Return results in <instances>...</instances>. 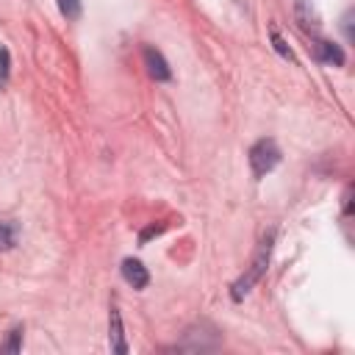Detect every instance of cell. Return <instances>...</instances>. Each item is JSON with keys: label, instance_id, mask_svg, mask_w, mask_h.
I'll use <instances>...</instances> for the list:
<instances>
[{"label": "cell", "instance_id": "obj_6", "mask_svg": "<svg viewBox=\"0 0 355 355\" xmlns=\"http://www.w3.org/2000/svg\"><path fill=\"white\" fill-rule=\"evenodd\" d=\"M108 344L114 352H128L125 333H122V316L116 308H111V313H108Z\"/></svg>", "mask_w": 355, "mask_h": 355}, {"label": "cell", "instance_id": "obj_13", "mask_svg": "<svg viewBox=\"0 0 355 355\" xmlns=\"http://www.w3.org/2000/svg\"><path fill=\"white\" fill-rule=\"evenodd\" d=\"M344 31H347V39L352 42V11L344 17Z\"/></svg>", "mask_w": 355, "mask_h": 355}, {"label": "cell", "instance_id": "obj_10", "mask_svg": "<svg viewBox=\"0 0 355 355\" xmlns=\"http://www.w3.org/2000/svg\"><path fill=\"white\" fill-rule=\"evenodd\" d=\"M58 8L67 19H78L80 17V0H58Z\"/></svg>", "mask_w": 355, "mask_h": 355}, {"label": "cell", "instance_id": "obj_4", "mask_svg": "<svg viewBox=\"0 0 355 355\" xmlns=\"http://www.w3.org/2000/svg\"><path fill=\"white\" fill-rule=\"evenodd\" d=\"M294 14H297V22H300V28H302V31H316V28H319V22H322V17H319V11H316V3H313V0H297Z\"/></svg>", "mask_w": 355, "mask_h": 355}, {"label": "cell", "instance_id": "obj_12", "mask_svg": "<svg viewBox=\"0 0 355 355\" xmlns=\"http://www.w3.org/2000/svg\"><path fill=\"white\" fill-rule=\"evenodd\" d=\"M6 78H8V50L0 47V83H6Z\"/></svg>", "mask_w": 355, "mask_h": 355}, {"label": "cell", "instance_id": "obj_2", "mask_svg": "<svg viewBox=\"0 0 355 355\" xmlns=\"http://www.w3.org/2000/svg\"><path fill=\"white\" fill-rule=\"evenodd\" d=\"M277 161H280V150H277V144L272 139H261V141L252 144V150H250V166H252V175L255 178H263L266 172H272L277 166Z\"/></svg>", "mask_w": 355, "mask_h": 355}, {"label": "cell", "instance_id": "obj_8", "mask_svg": "<svg viewBox=\"0 0 355 355\" xmlns=\"http://www.w3.org/2000/svg\"><path fill=\"white\" fill-rule=\"evenodd\" d=\"M17 241V225L0 219V250H11Z\"/></svg>", "mask_w": 355, "mask_h": 355}, {"label": "cell", "instance_id": "obj_3", "mask_svg": "<svg viewBox=\"0 0 355 355\" xmlns=\"http://www.w3.org/2000/svg\"><path fill=\"white\" fill-rule=\"evenodd\" d=\"M311 55L322 64H333V67H341L344 64V50L327 39H313L311 42Z\"/></svg>", "mask_w": 355, "mask_h": 355}, {"label": "cell", "instance_id": "obj_5", "mask_svg": "<svg viewBox=\"0 0 355 355\" xmlns=\"http://www.w3.org/2000/svg\"><path fill=\"white\" fill-rule=\"evenodd\" d=\"M144 64H147V72H150L155 80H169V78H172L169 64L164 61V55H161L155 47H144Z\"/></svg>", "mask_w": 355, "mask_h": 355}, {"label": "cell", "instance_id": "obj_11", "mask_svg": "<svg viewBox=\"0 0 355 355\" xmlns=\"http://www.w3.org/2000/svg\"><path fill=\"white\" fill-rule=\"evenodd\" d=\"M272 44H275V50H277L286 61H294V53H291V50H288V44L280 39V33H277V28H275V25H272Z\"/></svg>", "mask_w": 355, "mask_h": 355}, {"label": "cell", "instance_id": "obj_9", "mask_svg": "<svg viewBox=\"0 0 355 355\" xmlns=\"http://www.w3.org/2000/svg\"><path fill=\"white\" fill-rule=\"evenodd\" d=\"M19 347H22V330L14 327V330L8 333V338L0 344V352H19Z\"/></svg>", "mask_w": 355, "mask_h": 355}, {"label": "cell", "instance_id": "obj_7", "mask_svg": "<svg viewBox=\"0 0 355 355\" xmlns=\"http://www.w3.org/2000/svg\"><path fill=\"white\" fill-rule=\"evenodd\" d=\"M122 277H125L133 288H144V286L150 283L147 269H144L139 261H133V258H125V261H122Z\"/></svg>", "mask_w": 355, "mask_h": 355}, {"label": "cell", "instance_id": "obj_1", "mask_svg": "<svg viewBox=\"0 0 355 355\" xmlns=\"http://www.w3.org/2000/svg\"><path fill=\"white\" fill-rule=\"evenodd\" d=\"M272 239H275V233H269L261 244H258V250H255V255H252V263H250V269L233 283V288H230V297L239 302L258 280H261V275L266 272V263H269V255H272Z\"/></svg>", "mask_w": 355, "mask_h": 355}]
</instances>
